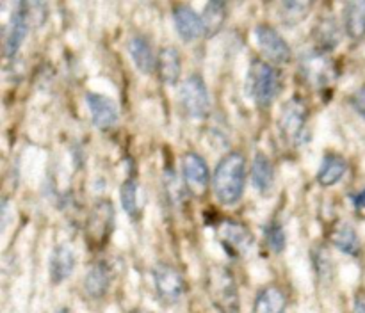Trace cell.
Returning <instances> with one entry per match:
<instances>
[{
    "instance_id": "28",
    "label": "cell",
    "mask_w": 365,
    "mask_h": 313,
    "mask_svg": "<svg viewBox=\"0 0 365 313\" xmlns=\"http://www.w3.org/2000/svg\"><path fill=\"white\" fill-rule=\"evenodd\" d=\"M266 244L271 251L274 253H282L285 248V233L284 228L280 226L278 223H271L267 224L266 228Z\"/></svg>"
},
{
    "instance_id": "13",
    "label": "cell",
    "mask_w": 365,
    "mask_h": 313,
    "mask_svg": "<svg viewBox=\"0 0 365 313\" xmlns=\"http://www.w3.org/2000/svg\"><path fill=\"white\" fill-rule=\"evenodd\" d=\"M175 27H177L178 36L184 41H195L200 36L205 34V25H203V18L191 9L189 6H177L173 11Z\"/></svg>"
},
{
    "instance_id": "10",
    "label": "cell",
    "mask_w": 365,
    "mask_h": 313,
    "mask_svg": "<svg viewBox=\"0 0 365 313\" xmlns=\"http://www.w3.org/2000/svg\"><path fill=\"white\" fill-rule=\"evenodd\" d=\"M29 23H31V11H29L27 2H18L16 9L13 11L9 20V27H7L6 34V55L14 57L18 53V50L24 45L25 38H27L29 32Z\"/></svg>"
},
{
    "instance_id": "19",
    "label": "cell",
    "mask_w": 365,
    "mask_h": 313,
    "mask_svg": "<svg viewBox=\"0 0 365 313\" xmlns=\"http://www.w3.org/2000/svg\"><path fill=\"white\" fill-rule=\"evenodd\" d=\"M110 285V272L106 263H96L84 276V290L89 297L100 299L106 295Z\"/></svg>"
},
{
    "instance_id": "25",
    "label": "cell",
    "mask_w": 365,
    "mask_h": 313,
    "mask_svg": "<svg viewBox=\"0 0 365 313\" xmlns=\"http://www.w3.org/2000/svg\"><path fill=\"white\" fill-rule=\"evenodd\" d=\"M334 244L337 245L339 251H342L344 255L349 256H356L360 251V240H359V235L356 231L353 230L351 224L348 223H342L335 228L334 231Z\"/></svg>"
},
{
    "instance_id": "2",
    "label": "cell",
    "mask_w": 365,
    "mask_h": 313,
    "mask_svg": "<svg viewBox=\"0 0 365 313\" xmlns=\"http://www.w3.org/2000/svg\"><path fill=\"white\" fill-rule=\"evenodd\" d=\"M207 294L220 313L241 312L237 283L232 270L227 267L214 265L207 270Z\"/></svg>"
},
{
    "instance_id": "5",
    "label": "cell",
    "mask_w": 365,
    "mask_h": 313,
    "mask_svg": "<svg viewBox=\"0 0 365 313\" xmlns=\"http://www.w3.org/2000/svg\"><path fill=\"white\" fill-rule=\"evenodd\" d=\"M178 100H180L182 110L189 117L203 120L210 112V96L205 80L200 75L192 73L185 78L178 89Z\"/></svg>"
},
{
    "instance_id": "21",
    "label": "cell",
    "mask_w": 365,
    "mask_h": 313,
    "mask_svg": "<svg viewBox=\"0 0 365 313\" xmlns=\"http://www.w3.org/2000/svg\"><path fill=\"white\" fill-rule=\"evenodd\" d=\"M252 181L253 187L259 192H267L273 187L274 181V169L271 160L267 159L264 153H257L255 159H253L252 166Z\"/></svg>"
},
{
    "instance_id": "8",
    "label": "cell",
    "mask_w": 365,
    "mask_h": 313,
    "mask_svg": "<svg viewBox=\"0 0 365 313\" xmlns=\"http://www.w3.org/2000/svg\"><path fill=\"white\" fill-rule=\"evenodd\" d=\"M217 238L225 251L232 256H245L253 245V235L245 224L237 221H223L217 226Z\"/></svg>"
},
{
    "instance_id": "18",
    "label": "cell",
    "mask_w": 365,
    "mask_h": 313,
    "mask_svg": "<svg viewBox=\"0 0 365 313\" xmlns=\"http://www.w3.org/2000/svg\"><path fill=\"white\" fill-rule=\"evenodd\" d=\"M348 171V162L342 159L341 155H327L321 162L319 171H317V181H319L323 187H330V185H335L339 180H342Z\"/></svg>"
},
{
    "instance_id": "4",
    "label": "cell",
    "mask_w": 365,
    "mask_h": 313,
    "mask_svg": "<svg viewBox=\"0 0 365 313\" xmlns=\"http://www.w3.org/2000/svg\"><path fill=\"white\" fill-rule=\"evenodd\" d=\"M299 75L309 85L317 89L328 87L337 78L335 60L323 50H309L299 57Z\"/></svg>"
},
{
    "instance_id": "6",
    "label": "cell",
    "mask_w": 365,
    "mask_h": 313,
    "mask_svg": "<svg viewBox=\"0 0 365 313\" xmlns=\"http://www.w3.org/2000/svg\"><path fill=\"white\" fill-rule=\"evenodd\" d=\"M309 110L299 98H291L282 105L280 116H278V130L282 139L291 144H299L303 139V132L307 128Z\"/></svg>"
},
{
    "instance_id": "24",
    "label": "cell",
    "mask_w": 365,
    "mask_h": 313,
    "mask_svg": "<svg viewBox=\"0 0 365 313\" xmlns=\"http://www.w3.org/2000/svg\"><path fill=\"white\" fill-rule=\"evenodd\" d=\"M314 36H316L319 50H323V52L334 50L335 46L339 45V39H341V31H339V23L335 21V18H323V20L317 23Z\"/></svg>"
},
{
    "instance_id": "31",
    "label": "cell",
    "mask_w": 365,
    "mask_h": 313,
    "mask_svg": "<svg viewBox=\"0 0 365 313\" xmlns=\"http://www.w3.org/2000/svg\"><path fill=\"white\" fill-rule=\"evenodd\" d=\"M355 313H365V299L364 297L355 299Z\"/></svg>"
},
{
    "instance_id": "7",
    "label": "cell",
    "mask_w": 365,
    "mask_h": 313,
    "mask_svg": "<svg viewBox=\"0 0 365 313\" xmlns=\"http://www.w3.org/2000/svg\"><path fill=\"white\" fill-rule=\"evenodd\" d=\"M255 43L259 46L260 52L264 53L266 59L271 63L285 64L292 59V50L289 43L285 41L284 36L277 31L274 27L266 23L257 25L255 28Z\"/></svg>"
},
{
    "instance_id": "12",
    "label": "cell",
    "mask_w": 365,
    "mask_h": 313,
    "mask_svg": "<svg viewBox=\"0 0 365 313\" xmlns=\"http://www.w3.org/2000/svg\"><path fill=\"white\" fill-rule=\"evenodd\" d=\"M86 102H88L89 112H91L93 124L100 130H109L120 120V110L118 105L107 96L98 95V92H88L86 95Z\"/></svg>"
},
{
    "instance_id": "15",
    "label": "cell",
    "mask_w": 365,
    "mask_h": 313,
    "mask_svg": "<svg viewBox=\"0 0 365 313\" xmlns=\"http://www.w3.org/2000/svg\"><path fill=\"white\" fill-rule=\"evenodd\" d=\"M75 263L77 260H75V253L70 245H56L50 255V277L53 283H63L64 280H68L73 272Z\"/></svg>"
},
{
    "instance_id": "20",
    "label": "cell",
    "mask_w": 365,
    "mask_h": 313,
    "mask_svg": "<svg viewBox=\"0 0 365 313\" xmlns=\"http://www.w3.org/2000/svg\"><path fill=\"white\" fill-rule=\"evenodd\" d=\"M287 299L278 287H266L255 299L253 313H285Z\"/></svg>"
},
{
    "instance_id": "22",
    "label": "cell",
    "mask_w": 365,
    "mask_h": 313,
    "mask_svg": "<svg viewBox=\"0 0 365 313\" xmlns=\"http://www.w3.org/2000/svg\"><path fill=\"white\" fill-rule=\"evenodd\" d=\"M113 219H114V212L113 206H110L109 201H102L96 203V206L93 208V216H91V223H89V230L91 233H95L96 240H102L109 235L110 228H113Z\"/></svg>"
},
{
    "instance_id": "9",
    "label": "cell",
    "mask_w": 365,
    "mask_h": 313,
    "mask_svg": "<svg viewBox=\"0 0 365 313\" xmlns=\"http://www.w3.org/2000/svg\"><path fill=\"white\" fill-rule=\"evenodd\" d=\"M153 283H155V290L163 301L178 302L185 292V281L182 274L175 269L170 263H159L153 269Z\"/></svg>"
},
{
    "instance_id": "27",
    "label": "cell",
    "mask_w": 365,
    "mask_h": 313,
    "mask_svg": "<svg viewBox=\"0 0 365 313\" xmlns=\"http://www.w3.org/2000/svg\"><path fill=\"white\" fill-rule=\"evenodd\" d=\"M120 198H121V205H123L125 212H127L130 217H134V219H138L139 198H138V184H135V180H132V178L125 180V184L121 185Z\"/></svg>"
},
{
    "instance_id": "30",
    "label": "cell",
    "mask_w": 365,
    "mask_h": 313,
    "mask_svg": "<svg viewBox=\"0 0 365 313\" xmlns=\"http://www.w3.org/2000/svg\"><path fill=\"white\" fill-rule=\"evenodd\" d=\"M353 203H355V206H359V208H365V189L360 191L359 194L353 196Z\"/></svg>"
},
{
    "instance_id": "23",
    "label": "cell",
    "mask_w": 365,
    "mask_h": 313,
    "mask_svg": "<svg viewBox=\"0 0 365 313\" xmlns=\"http://www.w3.org/2000/svg\"><path fill=\"white\" fill-rule=\"evenodd\" d=\"M228 16V7L225 2H220V0H214V2H209L205 6V11H203V25H205V36L210 38V36L217 34L221 31V27L225 25Z\"/></svg>"
},
{
    "instance_id": "16",
    "label": "cell",
    "mask_w": 365,
    "mask_h": 313,
    "mask_svg": "<svg viewBox=\"0 0 365 313\" xmlns=\"http://www.w3.org/2000/svg\"><path fill=\"white\" fill-rule=\"evenodd\" d=\"M128 53H130L132 60H134L135 68H138L141 73H152L157 68V55L153 53L152 45H150L148 39L145 36H134V38L128 41Z\"/></svg>"
},
{
    "instance_id": "3",
    "label": "cell",
    "mask_w": 365,
    "mask_h": 313,
    "mask_svg": "<svg viewBox=\"0 0 365 313\" xmlns=\"http://www.w3.org/2000/svg\"><path fill=\"white\" fill-rule=\"evenodd\" d=\"M248 92L259 107H269L280 92V75L266 60H253L248 75Z\"/></svg>"
},
{
    "instance_id": "11",
    "label": "cell",
    "mask_w": 365,
    "mask_h": 313,
    "mask_svg": "<svg viewBox=\"0 0 365 313\" xmlns=\"http://www.w3.org/2000/svg\"><path fill=\"white\" fill-rule=\"evenodd\" d=\"M182 174H184L185 185L195 194H202L210 181V171L205 159L198 153H185L182 156Z\"/></svg>"
},
{
    "instance_id": "17",
    "label": "cell",
    "mask_w": 365,
    "mask_h": 313,
    "mask_svg": "<svg viewBox=\"0 0 365 313\" xmlns=\"http://www.w3.org/2000/svg\"><path fill=\"white\" fill-rule=\"evenodd\" d=\"M344 28L346 34L355 41L365 38V2L353 0L344 7Z\"/></svg>"
},
{
    "instance_id": "32",
    "label": "cell",
    "mask_w": 365,
    "mask_h": 313,
    "mask_svg": "<svg viewBox=\"0 0 365 313\" xmlns=\"http://www.w3.org/2000/svg\"><path fill=\"white\" fill-rule=\"evenodd\" d=\"M56 313H70V309H68V308H61L59 312H56Z\"/></svg>"
},
{
    "instance_id": "1",
    "label": "cell",
    "mask_w": 365,
    "mask_h": 313,
    "mask_svg": "<svg viewBox=\"0 0 365 313\" xmlns=\"http://www.w3.org/2000/svg\"><path fill=\"white\" fill-rule=\"evenodd\" d=\"M246 159L242 153L230 152L220 160L214 171V194L221 205L232 206L245 194Z\"/></svg>"
},
{
    "instance_id": "14",
    "label": "cell",
    "mask_w": 365,
    "mask_h": 313,
    "mask_svg": "<svg viewBox=\"0 0 365 313\" xmlns=\"http://www.w3.org/2000/svg\"><path fill=\"white\" fill-rule=\"evenodd\" d=\"M157 73L166 85H175L182 75V57L175 46H163L157 55Z\"/></svg>"
},
{
    "instance_id": "26",
    "label": "cell",
    "mask_w": 365,
    "mask_h": 313,
    "mask_svg": "<svg viewBox=\"0 0 365 313\" xmlns=\"http://www.w3.org/2000/svg\"><path fill=\"white\" fill-rule=\"evenodd\" d=\"M310 9H312V2H303V0L302 2H282L278 14H280L282 23L296 27L309 18Z\"/></svg>"
},
{
    "instance_id": "29",
    "label": "cell",
    "mask_w": 365,
    "mask_h": 313,
    "mask_svg": "<svg viewBox=\"0 0 365 313\" xmlns=\"http://www.w3.org/2000/svg\"><path fill=\"white\" fill-rule=\"evenodd\" d=\"M351 103L353 107H355L356 112H359L362 117H365V85H362L360 89H356L355 95L351 96Z\"/></svg>"
}]
</instances>
